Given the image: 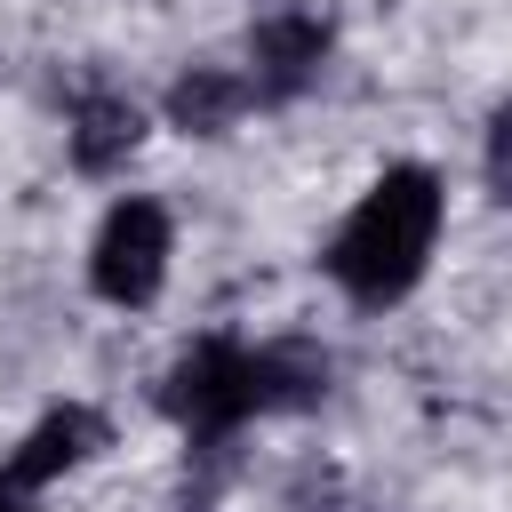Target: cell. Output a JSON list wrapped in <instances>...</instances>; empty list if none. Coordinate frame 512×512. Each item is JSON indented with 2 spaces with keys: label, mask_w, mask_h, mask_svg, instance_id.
<instances>
[{
  "label": "cell",
  "mask_w": 512,
  "mask_h": 512,
  "mask_svg": "<svg viewBox=\"0 0 512 512\" xmlns=\"http://www.w3.org/2000/svg\"><path fill=\"white\" fill-rule=\"evenodd\" d=\"M440 240V176L432 168H384L368 184V200L336 224L328 240V272L352 304H400Z\"/></svg>",
  "instance_id": "6da1fadb"
},
{
  "label": "cell",
  "mask_w": 512,
  "mask_h": 512,
  "mask_svg": "<svg viewBox=\"0 0 512 512\" xmlns=\"http://www.w3.org/2000/svg\"><path fill=\"white\" fill-rule=\"evenodd\" d=\"M328 384V360L320 352H296V344H240V336H200L176 368H168V384H160V400H168V416L184 424V432H200V440H216V432H232V424H248V416H264V408H288V400H312Z\"/></svg>",
  "instance_id": "7a4b0ae2"
},
{
  "label": "cell",
  "mask_w": 512,
  "mask_h": 512,
  "mask_svg": "<svg viewBox=\"0 0 512 512\" xmlns=\"http://www.w3.org/2000/svg\"><path fill=\"white\" fill-rule=\"evenodd\" d=\"M168 208L160 200H120L88 248V280L104 304H152L160 280H168Z\"/></svg>",
  "instance_id": "3957f363"
},
{
  "label": "cell",
  "mask_w": 512,
  "mask_h": 512,
  "mask_svg": "<svg viewBox=\"0 0 512 512\" xmlns=\"http://www.w3.org/2000/svg\"><path fill=\"white\" fill-rule=\"evenodd\" d=\"M320 64H328V24L312 8H288L280 0L256 24V72H248V88L256 96H296L304 80H320Z\"/></svg>",
  "instance_id": "277c9868"
},
{
  "label": "cell",
  "mask_w": 512,
  "mask_h": 512,
  "mask_svg": "<svg viewBox=\"0 0 512 512\" xmlns=\"http://www.w3.org/2000/svg\"><path fill=\"white\" fill-rule=\"evenodd\" d=\"M96 440H104V416L72 400V408H56V416H40V424L24 432V448L8 456V480H16V488H40V480L72 472V464H80Z\"/></svg>",
  "instance_id": "5b68a950"
},
{
  "label": "cell",
  "mask_w": 512,
  "mask_h": 512,
  "mask_svg": "<svg viewBox=\"0 0 512 512\" xmlns=\"http://www.w3.org/2000/svg\"><path fill=\"white\" fill-rule=\"evenodd\" d=\"M136 136H144V120H136V104H128V96H112V88H88V96L72 104V160H80L88 176L120 168V160L136 152Z\"/></svg>",
  "instance_id": "8992f818"
},
{
  "label": "cell",
  "mask_w": 512,
  "mask_h": 512,
  "mask_svg": "<svg viewBox=\"0 0 512 512\" xmlns=\"http://www.w3.org/2000/svg\"><path fill=\"white\" fill-rule=\"evenodd\" d=\"M248 96H256V88H248V80H232V72H192V80H176L168 112H176V128L216 136V128H232V112H240Z\"/></svg>",
  "instance_id": "52a82bcc"
},
{
  "label": "cell",
  "mask_w": 512,
  "mask_h": 512,
  "mask_svg": "<svg viewBox=\"0 0 512 512\" xmlns=\"http://www.w3.org/2000/svg\"><path fill=\"white\" fill-rule=\"evenodd\" d=\"M488 184H496V192L512 200V104H504V112L488 120Z\"/></svg>",
  "instance_id": "ba28073f"
},
{
  "label": "cell",
  "mask_w": 512,
  "mask_h": 512,
  "mask_svg": "<svg viewBox=\"0 0 512 512\" xmlns=\"http://www.w3.org/2000/svg\"><path fill=\"white\" fill-rule=\"evenodd\" d=\"M0 512H24V488H16L8 472H0Z\"/></svg>",
  "instance_id": "9c48e42d"
}]
</instances>
